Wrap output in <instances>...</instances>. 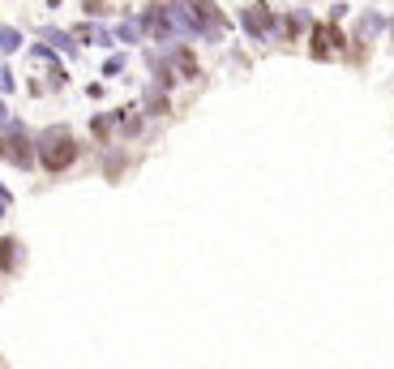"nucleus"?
Instances as JSON below:
<instances>
[{"label": "nucleus", "mask_w": 394, "mask_h": 369, "mask_svg": "<svg viewBox=\"0 0 394 369\" xmlns=\"http://www.w3.org/2000/svg\"><path fill=\"white\" fill-rule=\"evenodd\" d=\"M35 151H39V163H43L47 172H65L73 159H78V142H73L69 129L52 125V129H43V133H39Z\"/></svg>", "instance_id": "nucleus-1"}, {"label": "nucleus", "mask_w": 394, "mask_h": 369, "mask_svg": "<svg viewBox=\"0 0 394 369\" xmlns=\"http://www.w3.org/2000/svg\"><path fill=\"white\" fill-rule=\"evenodd\" d=\"M240 26H244V35L249 39H270L275 35V26H279V17H275V9H266V5H249V9H240Z\"/></svg>", "instance_id": "nucleus-2"}, {"label": "nucleus", "mask_w": 394, "mask_h": 369, "mask_svg": "<svg viewBox=\"0 0 394 369\" xmlns=\"http://www.w3.org/2000/svg\"><path fill=\"white\" fill-rule=\"evenodd\" d=\"M189 9L197 17V39H223V13L214 9V0H189Z\"/></svg>", "instance_id": "nucleus-3"}, {"label": "nucleus", "mask_w": 394, "mask_h": 369, "mask_svg": "<svg viewBox=\"0 0 394 369\" xmlns=\"http://www.w3.org/2000/svg\"><path fill=\"white\" fill-rule=\"evenodd\" d=\"M35 155H39V151H31L26 133H22V125L13 120V125L5 129V159H13L17 167H31V163H35Z\"/></svg>", "instance_id": "nucleus-4"}, {"label": "nucleus", "mask_w": 394, "mask_h": 369, "mask_svg": "<svg viewBox=\"0 0 394 369\" xmlns=\"http://www.w3.org/2000/svg\"><path fill=\"white\" fill-rule=\"evenodd\" d=\"M382 31H386V17L368 9V13H360V22H356V43H368V39L382 35Z\"/></svg>", "instance_id": "nucleus-5"}, {"label": "nucleus", "mask_w": 394, "mask_h": 369, "mask_svg": "<svg viewBox=\"0 0 394 369\" xmlns=\"http://www.w3.org/2000/svg\"><path fill=\"white\" fill-rule=\"evenodd\" d=\"M334 43H339V31H334V26H317V31H313V56L326 60V56L334 52Z\"/></svg>", "instance_id": "nucleus-6"}, {"label": "nucleus", "mask_w": 394, "mask_h": 369, "mask_svg": "<svg viewBox=\"0 0 394 369\" xmlns=\"http://www.w3.org/2000/svg\"><path fill=\"white\" fill-rule=\"evenodd\" d=\"M146 112H151V116H163V112H167V86H163V82L146 86Z\"/></svg>", "instance_id": "nucleus-7"}, {"label": "nucleus", "mask_w": 394, "mask_h": 369, "mask_svg": "<svg viewBox=\"0 0 394 369\" xmlns=\"http://www.w3.org/2000/svg\"><path fill=\"white\" fill-rule=\"evenodd\" d=\"M43 39L52 43V52H65V56H78V43H73V35H65V31H52L47 26L43 31Z\"/></svg>", "instance_id": "nucleus-8"}, {"label": "nucleus", "mask_w": 394, "mask_h": 369, "mask_svg": "<svg viewBox=\"0 0 394 369\" xmlns=\"http://www.w3.org/2000/svg\"><path fill=\"white\" fill-rule=\"evenodd\" d=\"M22 47V31H13V26H0V56H13Z\"/></svg>", "instance_id": "nucleus-9"}, {"label": "nucleus", "mask_w": 394, "mask_h": 369, "mask_svg": "<svg viewBox=\"0 0 394 369\" xmlns=\"http://www.w3.org/2000/svg\"><path fill=\"white\" fill-rule=\"evenodd\" d=\"M78 39H90V43H98V47H112V39H116V35H112L108 26H82V31H78Z\"/></svg>", "instance_id": "nucleus-10"}, {"label": "nucleus", "mask_w": 394, "mask_h": 369, "mask_svg": "<svg viewBox=\"0 0 394 369\" xmlns=\"http://www.w3.org/2000/svg\"><path fill=\"white\" fill-rule=\"evenodd\" d=\"M171 65H176V69L185 73V78H197V60L185 52V47H171Z\"/></svg>", "instance_id": "nucleus-11"}, {"label": "nucleus", "mask_w": 394, "mask_h": 369, "mask_svg": "<svg viewBox=\"0 0 394 369\" xmlns=\"http://www.w3.org/2000/svg\"><path fill=\"white\" fill-rule=\"evenodd\" d=\"M116 39H120V43H142V22H120V26H116Z\"/></svg>", "instance_id": "nucleus-12"}, {"label": "nucleus", "mask_w": 394, "mask_h": 369, "mask_svg": "<svg viewBox=\"0 0 394 369\" xmlns=\"http://www.w3.org/2000/svg\"><path fill=\"white\" fill-rule=\"evenodd\" d=\"M17 262V240H0V266H13Z\"/></svg>", "instance_id": "nucleus-13"}, {"label": "nucleus", "mask_w": 394, "mask_h": 369, "mask_svg": "<svg viewBox=\"0 0 394 369\" xmlns=\"http://www.w3.org/2000/svg\"><path fill=\"white\" fill-rule=\"evenodd\" d=\"M116 73H125V56H108L103 60V78H116Z\"/></svg>", "instance_id": "nucleus-14"}, {"label": "nucleus", "mask_w": 394, "mask_h": 369, "mask_svg": "<svg viewBox=\"0 0 394 369\" xmlns=\"http://www.w3.org/2000/svg\"><path fill=\"white\" fill-rule=\"evenodd\" d=\"M112 125H116V116H94V125H90V129H94L98 138H108V133H112Z\"/></svg>", "instance_id": "nucleus-15"}, {"label": "nucleus", "mask_w": 394, "mask_h": 369, "mask_svg": "<svg viewBox=\"0 0 394 369\" xmlns=\"http://www.w3.org/2000/svg\"><path fill=\"white\" fill-rule=\"evenodd\" d=\"M0 90H5V95L13 90V73H9V69H0Z\"/></svg>", "instance_id": "nucleus-16"}, {"label": "nucleus", "mask_w": 394, "mask_h": 369, "mask_svg": "<svg viewBox=\"0 0 394 369\" xmlns=\"http://www.w3.org/2000/svg\"><path fill=\"white\" fill-rule=\"evenodd\" d=\"M103 9H108V5H103V0H86V13H90V17H98V13H103Z\"/></svg>", "instance_id": "nucleus-17"}, {"label": "nucleus", "mask_w": 394, "mask_h": 369, "mask_svg": "<svg viewBox=\"0 0 394 369\" xmlns=\"http://www.w3.org/2000/svg\"><path fill=\"white\" fill-rule=\"evenodd\" d=\"M0 206H5V211H9V206H13V193H9V189H5V185H0Z\"/></svg>", "instance_id": "nucleus-18"}, {"label": "nucleus", "mask_w": 394, "mask_h": 369, "mask_svg": "<svg viewBox=\"0 0 394 369\" xmlns=\"http://www.w3.org/2000/svg\"><path fill=\"white\" fill-rule=\"evenodd\" d=\"M9 125H13V120H9V108L0 104V129H9Z\"/></svg>", "instance_id": "nucleus-19"}, {"label": "nucleus", "mask_w": 394, "mask_h": 369, "mask_svg": "<svg viewBox=\"0 0 394 369\" xmlns=\"http://www.w3.org/2000/svg\"><path fill=\"white\" fill-rule=\"evenodd\" d=\"M0 159H5V133H0Z\"/></svg>", "instance_id": "nucleus-20"}, {"label": "nucleus", "mask_w": 394, "mask_h": 369, "mask_svg": "<svg viewBox=\"0 0 394 369\" xmlns=\"http://www.w3.org/2000/svg\"><path fill=\"white\" fill-rule=\"evenodd\" d=\"M47 5H52V9H56V5H60V0H47Z\"/></svg>", "instance_id": "nucleus-21"}]
</instances>
